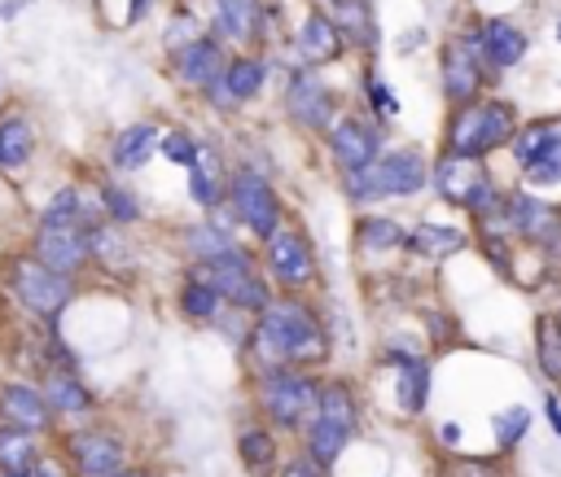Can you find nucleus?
<instances>
[{
	"label": "nucleus",
	"mask_w": 561,
	"mask_h": 477,
	"mask_svg": "<svg viewBox=\"0 0 561 477\" xmlns=\"http://www.w3.org/2000/svg\"><path fill=\"white\" fill-rule=\"evenodd\" d=\"M259 83H263V66H259L254 57H241V61H232V66L224 70V96H232V101L254 96Z\"/></svg>",
	"instance_id": "393cba45"
},
{
	"label": "nucleus",
	"mask_w": 561,
	"mask_h": 477,
	"mask_svg": "<svg viewBox=\"0 0 561 477\" xmlns=\"http://www.w3.org/2000/svg\"><path fill=\"white\" fill-rule=\"evenodd\" d=\"M267 263H272V271H276L285 284H307L311 271H316L311 249H307V241H302L298 232H272V236H267Z\"/></svg>",
	"instance_id": "f8f14e48"
},
{
	"label": "nucleus",
	"mask_w": 561,
	"mask_h": 477,
	"mask_svg": "<svg viewBox=\"0 0 561 477\" xmlns=\"http://www.w3.org/2000/svg\"><path fill=\"white\" fill-rule=\"evenodd\" d=\"M162 153H167L171 162H184V166H193V162H197V149H193V140H188L184 131L162 136Z\"/></svg>",
	"instance_id": "e433bc0d"
},
{
	"label": "nucleus",
	"mask_w": 561,
	"mask_h": 477,
	"mask_svg": "<svg viewBox=\"0 0 561 477\" xmlns=\"http://www.w3.org/2000/svg\"><path fill=\"white\" fill-rule=\"evenodd\" d=\"M215 4H219V26L232 39L254 35V26H259V0H215Z\"/></svg>",
	"instance_id": "b1692460"
},
{
	"label": "nucleus",
	"mask_w": 561,
	"mask_h": 477,
	"mask_svg": "<svg viewBox=\"0 0 561 477\" xmlns=\"http://www.w3.org/2000/svg\"><path fill=\"white\" fill-rule=\"evenodd\" d=\"M39 464V455H35V442H31V433L26 429H0V468L4 473H31Z\"/></svg>",
	"instance_id": "412c9836"
},
{
	"label": "nucleus",
	"mask_w": 561,
	"mask_h": 477,
	"mask_svg": "<svg viewBox=\"0 0 561 477\" xmlns=\"http://www.w3.org/2000/svg\"><path fill=\"white\" fill-rule=\"evenodd\" d=\"M48 398L44 394H35L31 385H4L0 389V416H4V424H13V429H26V433H39V429H48Z\"/></svg>",
	"instance_id": "2eb2a0df"
},
{
	"label": "nucleus",
	"mask_w": 561,
	"mask_h": 477,
	"mask_svg": "<svg viewBox=\"0 0 561 477\" xmlns=\"http://www.w3.org/2000/svg\"><path fill=\"white\" fill-rule=\"evenodd\" d=\"M215 302H219V293H215L206 280H193V284L184 289V311H188V315H197V319L215 315Z\"/></svg>",
	"instance_id": "473e14b6"
},
{
	"label": "nucleus",
	"mask_w": 561,
	"mask_h": 477,
	"mask_svg": "<svg viewBox=\"0 0 561 477\" xmlns=\"http://www.w3.org/2000/svg\"><path fill=\"white\" fill-rule=\"evenodd\" d=\"M535 337H539V363H543V372L552 381H561V319H539Z\"/></svg>",
	"instance_id": "cd10ccee"
},
{
	"label": "nucleus",
	"mask_w": 561,
	"mask_h": 477,
	"mask_svg": "<svg viewBox=\"0 0 561 477\" xmlns=\"http://www.w3.org/2000/svg\"><path fill=\"white\" fill-rule=\"evenodd\" d=\"M517 153H522L526 175H530L535 184H557V179H561V136H557V131H543V127L526 131V136L517 140Z\"/></svg>",
	"instance_id": "ddd939ff"
},
{
	"label": "nucleus",
	"mask_w": 561,
	"mask_h": 477,
	"mask_svg": "<svg viewBox=\"0 0 561 477\" xmlns=\"http://www.w3.org/2000/svg\"><path fill=\"white\" fill-rule=\"evenodd\" d=\"M425 184V162L416 149H399V153H386L381 162L364 166V171H351V188L355 193H368V197H381V193H416Z\"/></svg>",
	"instance_id": "39448f33"
},
{
	"label": "nucleus",
	"mask_w": 561,
	"mask_h": 477,
	"mask_svg": "<svg viewBox=\"0 0 561 477\" xmlns=\"http://www.w3.org/2000/svg\"><path fill=\"white\" fill-rule=\"evenodd\" d=\"M259 398H263V411H267L276 424L294 429V424H302V420H316V416H320V398H324V389H316V381H307L302 372L272 368V372L263 376Z\"/></svg>",
	"instance_id": "f03ea898"
},
{
	"label": "nucleus",
	"mask_w": 561,
	"mask_h": 477,
	"mask_svg": "<svg viewBox=\"0 0 561 477\" xmlns=\"http://www.w3.org/2000/svg\"><path fill=\"white\" fill-rule=\"evenodd\" d=\"M289 114L302 127H324L329 123V92L324 83H316V74H298L289 88Z\"/></svg>",
	"instance_id": "f3484780"
},
{
	"label": "nucleus",
	"mask_w": 561,
	"mask_h": 477,
	"mask_svg": "<svg viewBox=\"0 0 561 477\" xmlns=\"http://www.w3.org/2000/svg\"><path fill=\"white\" fill-rule=\"evenodd\" d=\"M44 398H48L53 411H83V407H88V389H83L75 376H61V372L48 376V394H44Z\"/></svg>",
	"instance_id": "a878e982"
},
{
	"label": "nucleus",
	"mask_w": 561,
	"mask_h": 477,
	"mask_svg": "<svg viewBox=\"0 0 561 477\" xmlns=\"http://www.w3.org/2000/svg\"><path fill=\"white\" fill-rule=\"evenodd\" d=\"M513 136V114L504 105H465L451 123V149L465 158H478L486 149H495L500 140Z\"/></svg>",
	"instance_id": "20e7f679"
},
{
	"label": "nucleus",
	"mask_w": 561,
	"mask_h": 477,
	"mask_svg": "<svg viewBox=\"0 0 561 477\" xmlns=\"http://www.w3.org/2000/svg\"><path fill=\"white\" fill-rule=\"evenodd\" d=\"M399 398H403L408 411H416V407L425 403V368H421V363L408 368V376H403V385H399Z\"/></svg>",
	"instance_id": "c9c22d12"
},
{
	"label": "nucleus",
	"mask_w": 561,
	"mask_h": 477,
	"mask_svg": "<svg viewBox=\"0 0 561 477\" xmlns=\"http://www.w3.org/2000/svg\"><path fill=\"white\" fill-rule=\"evenodd\" d=\"M443 83L456 101H469L478 88V66H473V44H451L447 48V66H443Z\"/></svg>",
	"instance_id": "6ab92c4d"
},
{
	"label": "nucleus",
	"mask_w": 561,
	"mask_h": 477,
	"mask_svg": "<svg viewBox=\"0 0 561 477\" xmlns=\"http://www.w3.org/2000/svg\"><path fill=\"white\" fill-rule=\"evenodd\" d=\"M337 22L346 31H355V39H373V26H368V9L359 0H342L337 4Z\"/></svg>",
	"instance_id": "72a5a7b5"
},
{
	"label": "nucleus",
	"mask_w": 561,
	"mask_h": 477,
	"mask_svg": "<svg viewBox=\"0 0 561 477\" xmlns=\"http://www.w3.org/2000/svg\"><path fill=\"white\" fill-rule=\"evenodd\" d=\"M13 289H18V298H22L31 311H39V315H57V311L70 302V280H66L61 271L35 263V258H22V263H18Z\"/></svg>",
	"instance_id": "0eeeda50"
},
{
	"label": "nucleus",
	"mask_w": 561,
	"mask_h": 477,
	"mask_svg": "<svg viewBox=\"0 0 561 477\" xmlns=\"http://www.w3.org/2000/svg\"><path fill=\"white\" fill-rule=\"evenodd\" d=\"M359 241L373 245V249H390V245L403 241V232L390 219H368V223H359Z\"/></svg>",
	"instance_id": "c756f323"
},
{
	"label": "nucleus",
	"mask_w": 561,
	"mask_h": 477,
	"mask_svg": "<svg viewBox=\"0 0 561 477\" xmlns=\"http://www.w3.org/2000/svg\"><path fill=\"white\" fill-rule=\"evenodd\" d=\"M412 245H416L421 254H434V258H447V254H456V249L465 245V236H460V232H451V228H434V223H425V228H416V236H412Z\"/></svg>",
	"instance_id": "bb28decb"
},
{
	"label": "nucleus",
	"mask_w": 561,
	"mask_h": 477,
	"mask_svg": "<svg viewBox=\"0 0 561 477\" xmlns=\"http://www.w3.org/2000/svg\"><path fill=\"white\" fill-rule=\"evenodd\" d=\"M241 459H245V468L267 473L276 464V442L263 429H250V433H241Z\"/></svg>",
	"instance_id": "c85d7f7f"
},
{
	"label": "nucleus",
	"mask_w": 561,
	"mask_h": 477,
	"mask_svg": "<svg viewBox=\"0 0 561 477\" xmlns=\"http://www.w3.org/2000/svg\"><path fill=\"white\" fill-rule=\"evenodd\" d=\"M193 197L197 201L215 197V158H206V153H197V162H193Z\"/></svg>",
	"instance_id": "f704fd0d"
},
{
	"label": "nucleus",
	"mask_w": 561,
	"mask_h": 477,
	"mask_svg": "<svg viewBox=\"0 0 561 477\" xmlns=\"http://www.w3.org/2000/svg\"><path fill=\"white\" fill-rule=\"evenodd\" d=\"M254 354L272 368L280 363H316L324 354V333L320 324L294 306V302H280V306H267L259 328H254Z\"/></svg>",
	"instance_id": "f257e3e1"
},
{
	"label": "nucleus",
	"mask_w": 561,
	"mask_h": 477,
	"mask_svg": "<svg viewBox=\"0 0 561 477\" xmlns=\"http://www.w3.org/2000/svg\"><path fill=\"white\" fill-rule=\"evenodd\" d=\"M83 219V206H79V193L70 188V193H57L53 201H48V210H44V223H79Z\"/></svg>",
	"instance_id": "7c9ffc66"
},
{
	"label": "nucleus",
	"mask_w": 561,
	"mask_h": 477,
	"mask_svg": "<svg viewBox=\"0 0 561 477\" xmlns=\"http://www.w3.org/2000/svg\"><path fill=\"white\" fill-rule=\"evenodd\" d=\"M202 280L219 293V298H228V302H237V306H267V293H263V284H259V276L250 271V258L241 254V249H232V254H224V258H210L206 267H202Z\"/></svg>",
	"instance_id": "423d86ee"
},
{
	"label": "nucleus",
	"mask_w": 561,
	"mask_h": 477,
	"mask_svg": "<svg viewBox=\"0 0 561 477\" xmlns=\"http://www.w3.org/2000/svg\"><path fill=\"white\" fill-rule=\"evenodd\" d=\"M329 144H333V158H337L346 171H364V166H373V158H377V131H373L368 123H359V118H342V123L333 127Z\"/></svg>",
	"instance_id": "4468645a"
},
{
	"label": "nucleus",
	"mask_w": 561,
	"mask_h": 477,
	"mask_svg": "<svg viewBox=\"0 0 561 477\" xmlns=\"http://www.w3.org/2000/svg\"><path fill=\"white\" fill-rule=\"evenodd\" d=\"M522 53H526V35H522L517 26L491 22V26L482 31V57H486L491 66H513Z\"/></svg>",
	"instance_id": "aec40b11"
},
{
	"label": "nucleus",
	"mask_w": 561,
	"mask_h": 477,
	"mask_svg": "<svg viewBox=\"0 0 561 477\" xmlns=\"http://www.w3.org/2000/svg\"><path fill=\"white\" fill-rule=\"evenodd\" d=\"M434 184H438V193H443L451 206L486 210V201H491V188H486V175H482L478 158H465V153L447 158V162L434 171Z\"/></svg>",
	"instance_id": "6e6552de"
},
{
	"label": "nucleus",
	"mask_w": 561,
	"mask_h": 477,
	"mask_svg": "<svg viewBox=\"0 0 561 477\" xmlns=\"http://www.w3.org/2000/svg\"><path fill=\"white\" fill-rule=\"evenodd\" d=\"M232 206H237V214L245 219V228H254L259 236H272V232H276L280 206H276V193H272L259 175L241 171V175L232 179Z\"/></svg>",
	"instance_id": "9d476101"
},
{
	"label": "nucleus",
	"mask_w": 561,
	"mask_h": 477,
	"mask_svg": "<svg viewBox=\"0 0 561 477\" xmlns=\"http://www.w3.org/2000/svg\"><path fill=\"white\" fill-rule=\"evenodd\" d=\"M351 429H355V403L342 385H329L324 398H320V416L311 420V438H307L311 459L333 464L342 455V446L351 442Z\"/></svg>",
	"instance_id": "7ed1b4c3"
},
{
	"label": "nucleus",
	"mask_w": 561,
	"mask_h": 477,
	"mask_svg": "<svg viewBox=\"0 0 561 477\" xmlns=\"http://www.w3.org/2000/svg\"><path fill=\"white\" fill-rule=\"evenodd\" d=\"M188 241H193V249L210 263V258H224V254H232V245H228V236L224 232H215V228H193L188 232Z\"/></svg>",
	"instance_id": "2f4dec72"
},
{
	"label": "nucleus",
	"mask_w": 561,
	"mask_h": 477,
	"mask_svg": "<svg viewBox=\"0 0 561 477\" xmlns=\"http://www.w3.org/2000/svg\"><path fill=\"white\" fill-rule=\"evenodd\" d=\"M224 57H219V48L210 44V39H193L184 53H180V79L184 83H197V88H210V83H219L224 79Z\"/></svg>",
	"instance_id": "dca6fc26"
},
{
	"label": "nucleus",
	"mask_w": 561,
	"mask_h": 477,
	"mask_svg": "<svg viewBox=\"0 0 561 477\" xmlns=\"http://www.w3.org/2000/svg\"><path fill=\"white\" fill-rule=\"evenodd\" d=\"M35 254H39L44 267L70 276L88 258V232L79 223H44L39 228V241H35Z\"/></svg>",
	"instance_id": "1a4fd4ad"
},
{
	"label": "nucleus",
	"mask_w": 561,
	"mask_h": 477,
	"mask_svg": "<svg viewBox=\"0 0 561 477\" xmlns=\"http://www.w3.org/2000/svg\"><path fill=\"white\" fill-rule=\"evenodd\" d=\"M31 144H35V136H31V123L26 118H4L0 123V162L4 166L26 162L31 158Z\"/></svg>",
	"instance_id": "5701e85b"
},
{
	"label": "nucleus",
	"mask_w": 561,
	"mask_h": 477,
	"mask_svg": "<svg viewBox=\"0 0 561 477\" xmlns=\"http://www.w3.org/2000/svg\"><path fill=\"white\" fill-rule=\"evenodd\" d=\"M31 477H61V473H57L53 464H35V468H31Z\"/></svg>",
	"instance_id": "ea45409f"
},
{
	"label": "nucleus",
	"mask_w": 561,
	"mask_h": 477,
	"mask_svg": "<svg viewBox=\"0 0 561 477\" xmlns=\"http://www.w3.org/2000/svg\"><path fill=\"white\" fill-rule=\"evenodd\" d=\"M298 48H302L307 61H333L342 53V31L324 13H311L302 22V31H298Z\"/></svg>",
	"instance_id": "a211bd4d"
},
{
	"label": "nucleus",
	"mask_w": 561,
	"mask_h": 477,
	"mask_svg": "<svg viewBox=\"0 0 561 477\" xmlns=\"http://www.w3.org/2000/svg\"><path fill=\"white\" fill-rule=\"evenodd\" d=\"M280 477H320V464L316 459H302V464H289Z\"/></svg>",
	"instance_id": "58836bf2"
},
{
	"label": "nucleus",
	"mask_w": 561,
	"mask_h": 477,
	"mask_svg": "<svg viewBox=\"0 0 561 477\" xmlns=\"http://www.w3.org/2000/svg\"><path fill=\"white\" fill-rule=\"evenodd\" d=\"M158 144H162V136H158L149 123H140V127H127V131L118 136L114 158H118V166H140Z\"/></svg>",
	"instance_id": "4be33fe9"
},
{
	"label": "nucleus",
	"mask_w": 561,
	"mask_h": 477,
	"mask_svg": "<svg viewBox=\"0 0 561 477\" xmlns=\"http://www.w3.org/2000/svg\"><path fill=\"white\" fill-rule=\"evenodd\" d=\"M105 206H110L114 219H131V214H136V210H131V197L118 193V188H105Z\"/></svg>",
	"instance_id": "4c0bfd02"
},
{
	"label": "nucleus",
	"mask_w": 561,
	"mask_h": 477,
	"mask_svg": "<svg viewBox=\"0 0 561 477\" xmlns=\"http://www.w3.org/2000/svg\"><path fill=\"white\" fill-rule=\"evenodd\" d=\"M118 477H145V473H118Z\"/></svg>",
	"instance_id": "a19ab883"
},
{
	"label": "nucleus",
	"mask_w": 561,
	"mask_h": 477,
	"mask_svg": "<svg viewBox=\"0 0 561 477\" xmlns=\"http://www.w3.org/2000/svg\"><path fill=\"white\" fill-rule=\"evenodd\" d=\"M70 459L83 477H118L123 473V442L105 429L70 438Z\"/></svg>",
	"instance_id": "9b49d317"
}]
</instances>
